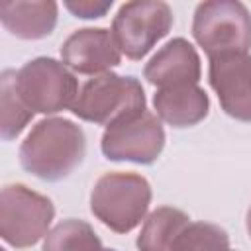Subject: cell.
<instances>
[{"instance_id": "11", "label": "cell", "mask_w": 251, "mask_h": 251, "mask_svg": "<svg viewBox=\"0 0 251 251\" xmlns=\"http://www.w3.org/2000/svg\"><path fill=\"white\" fill-rule=\"evenodd\" d=\"M143 76L157 88L198 84L200 57L192 43H188L184 37H175L149 59L143 69Z\"/></svg>"}, {"instance_id": "10", "label": "cell", "mask_w": 251, "mask_h": 251, "mask_svg": "<svg viewBox=\"0 0 251 251\" xmlns=\"http://www.w3.org/2000/svg\"><path fill=\"white\" fill-rule=\"evenodd\" d=\"M61 59L75 73L98 76L120 65L122 51L110 29L82 27L63 41Z\"/></svg>"}, {"instance_id": "13", "label": "cell", "mask_w": 251, "mask_h": 251, "mask_svg": "<svg viewBox=\"0 0 251 251\" xmlns=\"http://www.w3.org/2000/svg\"><path fill=\"white\" fill-rule=\"evenodd\" d=\"M57 2H2L0 20L18 39H43L57 24Z\"/></svg>"}, {"instance_id": "2", "label": "cell", "mask_w": 251, "mask_h": 251, "mask_svg": "<svg viewBox=\"0 0 251 251\" xmlns=\"http://www.w3.org/2000/svg\"><path fill=\"white\" fill-rule=\"evenodd\" d=\"M151 204V186L135 173H106L90 192L92 214L112 231L127 233L141 224Z\"/></svg>"}, {"instance_id": "9", "label": "cell", "mask_w": 251, "mask_h": 251, "mask_svg": "<svg viewBox=\"0 0 251 251\" xmlns=\"http://www.w3.org/2000/svg\"><path fill=\"white\" fill-rule=\"evenodd\" d=\"M208 80L227 116L251 122V55L229 53L210 59Z\"/></svg>"}, {"instance_id": "19", "label": "cell", "mask_w": 251, "mask_h": 251, "mask_svg": "<svg viewBox=\"0 0 251 251\" xmlns=\"http://www.w3.org/2000/svg\"><path fill=\"white\" fill-rule=\"evenodd\" d=\"M247 233H249V237H251V208H249V212H247Z\"/></svg>"}, {"instance_id": "15", "label": "cell", "mask_w": 251, "mask_h": 251, "mask_svg": "<svg viewBox=\"0 0 251 251\" xmlns=\"http://www.w3.org/2000/svg\"><path fill=\"white\" fill-rule=\"evenodd\" d=\"M33 112L25 106V102L16 92V71H4L0 76V135L4 141L16 139L29 120Z\"/></svg>"}, {"instance_id": "6", "label": "cell", "mask_w": 251, "mask_h": 251, "mask_svg": "<svg viewBox=\"0 0 251 251\" xmlns=\"http://www.w3.org/2000/svg\"><path fill=\"white\" fill-rule=\"evenodd\" d=\"M16 92L31 112L57 114L73 108L78 84L65 63L37 57L16 71Z\"/></svg>"}, {"instance_id": "8", "label": "cell", "mask_w": 251, "mask_h": 251, "mask_svg": "<svg viewBox=\"0 0 251 251\" xmlns=\"http://www.w3.org/2000/svg\"><path fill=\"white\" fill-rule=\"evenodd\" d=\"M100 147L110 161L151 165L165 147V129L157 114L141 110L108 126Z\"/></svg>"}, {"instance_id": "18", "label": "cell", "mask_w": 251, "mask_h": 251, "mask_svg": "<svg viewBox=\"0 0 251 251\" xmlns=\"http://www.w3.org/2000/svg\"><path fill=\"white\" fill-rule=\"evenodd\" d=\"M65 8H67L75 18L94 20V18H102V16L112 8V0H106V2L76 0V2H65Z\"/></svg>"}, {"instance_id": "20", "label": "cell", "mask_w": 251, "mask_h": 251, "mask_svg": "<svg viewBox=\"0 0 251 251\" xmlns=\"http://www.w3.org/2000/svg\"><path fill=\"white\" fill-rule=\"evenodd\" d=\"M102 251H116V249H102Z\"/></svg>"}, {"instance_id": "16", "label": "cell", "mask_w": 251, "mask_h": 251, "mask_svg": "<svg viewBox=\"0 0 251 251\" xmlns=\"http://www.w3.org/2000/svg\"><path fill=\"white\" fill-rule=\"evenodd\" d=\"M43 251H102V241L90 224L69 218L45 235Z\"/></svg>"}, {"instance_id": "4", "label": "cell", "mask_w": 251, "mask_h": 251, "mask_svg": "<svg viewBox=\"0 0 251 251\" xmlns=\"http://www.w3.org/2000/svg\"><path fill=\"white\" fill-rule=\"evenodd\" d=\"M71 110L84 122L108 127L129 114L145 110V92L133 76L104 73L80 86Z\"/></svg>"}, {"instance_id": "12", "label": "cell", "mask_w": 251, "mask_h": 251, "mask_svg": "<svg viewBox=\"0 0 251 251\" xmlns=\"http://www.w3.org/2000/svg\"><path fill=\"white\" fill-rule=\"evenodd\" d=\"M157 118L173 127H190L200 124L210 110L208 94L198 84L159 88L153 96Z\"/></svg>"}, {"instance_id": "7", "label": "cell", "mask_w": 251, "mask_h": 251, "mask_svg": "<svg viewBox=\"0 0 251 251\" xmlns=\"http://www.w3.org/2000/svg\"><path fill=\"white\" fill-rule=\"evenodd\" d=\"M173 27V10L161 0H133L120 6L112 22V35L120 51L131 59H143Z\"/></svg>"}, {"instance_id": "14", "label": "cell", "mask_w": 251, "mask_h": 251, "mask_svg": "<svg viewBox=\"0 0 251 251\" xmlns=\"http://www.w3.org/2000/svg\"><path fill=\"white\" fill-rule=\"evenodd\" d=\"M190 226V218L173 206H161L153 210L139 235L137 249L139 251H175L180 235Z\"/></svg>"}, {"instance_id": "1", "label": "cell", "mask_w": 251, "mask_h": 251, "mask_svg": "<svg viewBox=\"0 0 251 251\" xmlns=\"http://www.w3.org/2000/svg\"><path fill=\"white\" fill-rule=\"evenodd\" d=\"M84 131L71 120L47 118L37 122L20 145V165L33 176L57 182L69 176L84 159Z\"/></svg>"}, {"instance_id": "17", "label": "cell", "mask_w": 251, "mask_h": 251, "mask_svg": "<svg viewBox=\"0 0 251 251\" xmlns=\"http://www.w3.org/2000/svg\"><path fill=\"white\" fill-rule=\"evenodd\" d=\"M175 251H229L226 229L210 222H190Z\"/></svg>"}, {"instance_id": "5", "label": "cell", "mask_w": 251, "mask_h": 251, "mask_svg": "<svg viewBox=\"0 0 251 251\" xmlns=\"http://www.w3.org/2000/svg\"><path fill=\"white\" fill-rule=\"evenodd\" d=\"M55 218L53 202L25 184H6L0 194V235L16 247L27 249L47 235Z\"/></svg>"}, {"instance_id": "3", "label": "cell", "mask_w": 251, "mask_h": 251, "mask_svg": "<svg viewBox=\"0 0 251 251\" xmlns=\"http://www.w3.org/2000/svg\"><path fill=\"white\" fill-rule=\"evenodd\" d=\"M192 35L214 59L251 49V14L239 0L200 2L192 18Z\"/></svg>"}, {"instance_id": "21", "label": "cell", "mask_w": 251, "mask_h": 251, "mask_svg": "<svg viewBox=\"0 0 251 251\" xmlns=\"http://www.w3.org/2000/svg\"><path fill=\"white\" fill-rule=\"evenodd\" d=\"M229 251H231V249H229Z\"/></svg>"}]
</instances>
